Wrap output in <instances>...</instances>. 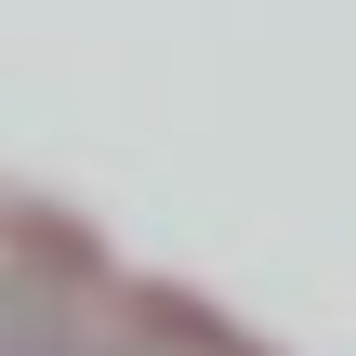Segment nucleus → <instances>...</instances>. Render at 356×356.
<instances>
[{
  "label": "nucleus",
  "instance_id": "nucleus-1",
  "mask_svg": "<svg viewBox=\"0 0 356 356\" xmlns=\"http://www.w3.org/2000/svg\"><path fill=\"white\" fill-rule=\"evenodd\" d=\"M0 356H79L66 291H53V277H26V264H0Z\"/></svg>",
  "mask_w": 356,
  "mask_h": 356
},
{
  "label": "nucleus",
  "instance_id": "nucleus-2",
  "mask_svg": "<svg viewBox=\"0 0 356 356\" xmlns=\"http://www.w3.org/2000/svg\"><path fill=\"white\" fill-rule=\"evenodd\" d=\"M79 356H172L159 330H79Z\"/></svg>",
  "mask_w": 356,
  "mask_h": 356
}]
</instances>
